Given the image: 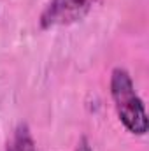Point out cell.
<instances>
[{"mask_svg": "<svg viewBox=\"0 0 149 151\" xmlns=\"http://www.w3.org/2000/svg\"><path fill=\"white\" fill-rule=\"evenodd\" d=\"M97 0H51L40 14V27H65L82 19Z\"/></svg>", "mask_w": 149, "mask_h": 151, "instance_id": "2", "label": "cell"}, {"mask_svg": "<svg viewBox=\"0 0 149 151\" xmlns=\"http://www.w3.org/2000/svg\"><path fill=\"white\" fill-rule=\"evenodd\" d=\"M75 151H91V148H90V144H88V141L82 137L81 141H79V144H77V150Z\"/></svg>", "mask_w": 149, "mask_h": 151, "instance_id": "4", "label": "cell"}, {"mask_svg": "<svg viewBox=\"0 0 149 151\" xmlns=\"http://www.w3.org/2000/svg\"><path fill=\"white\" fill-rule=\"evenodd\" d=\"M111 95L116 106V111L123 125L137 135H144L148 132V116L142 100L135 93L130 74L117 67L111 76Z\"/></svg>", "mask_w": 149, "mask_h": 151, "instance_id": "1", "label": "cell"}, {"mask_svg": "<svg viewBox=\"0 0 149 151\" xmlns=\"http://www.w3.org/2000/svg\"><path fill=\"white\" fill-rule=\"evenodd\" d=\"M7 151H37L35 141L30 134V128L25 123L14 130L11 141L7 142Z\"/></svg>", "mask_w": 149, "mask_h": 151, "instance_id": "3", "label": "cell"}]
</instances>
